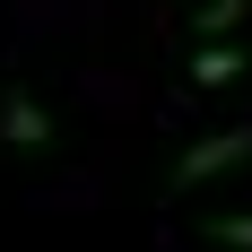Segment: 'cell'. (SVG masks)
<instances>
[{"mask_svg":"<svg viewBox=\"0 0 252 252\" xmlns=\"http://www.w3.org/2000/svg\"><path fill=\"white\" fill-rule=\"evenodd\" d=\"M244 18H252V0H200L191 9V35H235Z\"/></svg>","mask_w":252,"mask_h":252,"instance_id":"4","label":"cell"},{"mask_svg":"<svg viewBox=\"0 0 252 252\" xmlns=\"http://www.w3.org/2000/svg\"><path fill=\"white\" fill-rule=\"evenodd\" d=\"M244 70H252V61H244L235 35H200V44H191V87H235Z\"/></svg>","mask_w":252,"mask_h":252,"instance_id":"3","label":"cell"},{"mask_svg":"<svg viewBox=\"0 0 252 252\" xmlns=\"http://www.w3.org/2000/svg\"><path fill=\"white\" fill-rule=\"evenodd\" d=\"M174 9H191V0H174Z\"/></svg>","mask_w":252,"mask_h":252,"instance_id":"6","label":"cell"},{"mask_svg":"<svg viewBox=\"0 0 252 252\" xmlns=\"http://www.w3.org/2000/svg\"><path fill=\"white\" fill-rule=\"evenodd\" d=\"M235 165H252V130H209L200 148L174 157V174H165V183H174V191H200L209 174H235Z\"/></svg>","mask_w":252,"mask_h":252,"instance_id":"1","label":"cell"},{"mask_svg":"<svg viewBox=\"0 0 252 252\" xmlns=\"http://www.w3.org/2000/svg\"><path fill=\"white\" fill-rule=\"evenodd\" d=\"M0 148H18V157H44V148H52V113L26 96V87L0 96Z\"/></svg>","mask_w":252,"mask_h":252,"instance_id":"2","label":"cell"},{"mask_svg":"<svg viewBox=\"0 0 252 252\" xmlns=\"http://www.w3.org/2000/svg\"><path fill=\"white\" fill-rule=\"evenodd\" d=\"M209 244H226V252H252V209H226V218H200Z\"/></svg>","mask_w":252,"mask_h":252,"instance_id":"5","label":"cell"}]
</instances>
